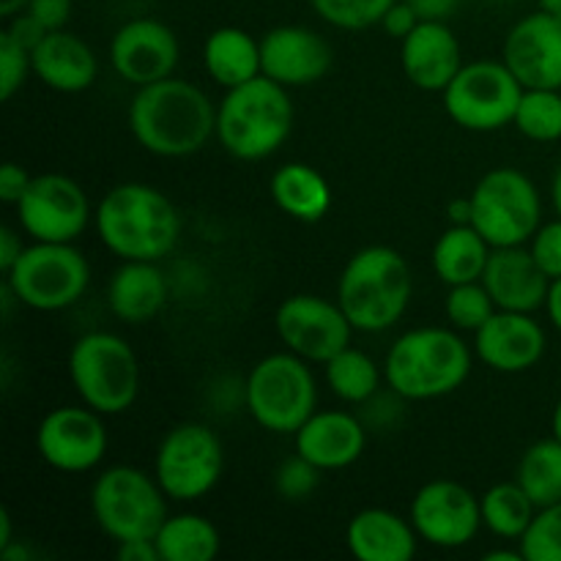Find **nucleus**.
<instances>
[{"instance_id":"f257e3e1","label":"nucleus","mask_w":561,"mask_h":561,"mask_svg":"<svg viewBox=\"0 0 561 561\" xmlns=\"http://www.w3.org/2000/svg\"><path fill=\"white\" fill-rule=\"evenodd\" d=\"M129 129L153 157H192L217 135V104L195 82L168 77L137 88L129 104Z\"/></svg>"},{"instance_id":"f03ea898","label":"nucleus","mask_w":561,"mask_h":561,"mask_svg":"<svg viewBox=\"0 0 561 561\" xmlns=\"http://www.w3.org/2000/svg\"><path fill=\"white\" fill-rule=\"evenodd\" d=\"M99 241L121 261H162L181 239V214L157 186L126 181L104 192L93 211Z\"/></svg>"},{"instance_id":"7ed1b4c3","label":"nucleus","mask_w":561,"mask_h":561,"mask_svg":"<svg viewBox=\"0 0 561 561\" xmlns=\"http://www.w3.org/2000/svg\"><path fill=\"white\" fill-rule=\"evenodd\" d=\"M474 348L453 327H416L400 334L383 359L387 387L403 400H438L458 392L474 367Z\"/></svg>"},{"instance_id":"20e7f679","label":"nucleus","mask_w":561,"mask_h":561,"mask_svg":"<svg viewBox=\"0 0 561 561\" xmlns=\"http://www.w3.org/2000/svg\"><path fill=\"white\" fill-rule=\"evenodd\" d=\"M414 296L411 266L394 247L354 252L337 279V301L356 332L381 334L405 316Z\"/></svg>"},{"instance_id":"39448f33","label":"nucleus","mask_w":561,"mask_h":561,"mask_svg":"<svg viewBox=\"0 0 561 561\" xmlns=\"http://www.w3.org/2000/svg\"><path fill=\"white\" fill-rule=\"evenodd\" d=\"M294 131L288 88L266 75L225 91L217 104V140L241 162H261L277 153Z\"/></svg>"},{"instance_id":"423d86ee","label":"nucleus","mask_w":561,"mask_h":561,"mask_svg":"<svg viewBox=\"0 0 561 561\" xmlns=\"http://www.w3.org/2000/svg\"><path fill=\"white\" fill-rule=\"evenodd\" d=\"M69 378L77 398L102 416H118L137 403L140 362L113 332H88L71 345Z\"/></svg>"},{"instance_id":"0eeeda50","label":"nucleus","mask_w":561,"mask_h":561,"mask_svg":"<svg viewBox=\"0 0 561 561\" xmlns=\"http://www.w3.org/2000/svg\"><path fill=\"white\" fill-rule=\"evenodd\" d=\"M244 405L263 431L294 436L318 411V383L310 362L288 348L263 356L244 381Z\"/></svg>"},{"instance_id":"6e6552de","label":"nucleus","mask_w":561,"mask_h":561,"mask_svg":"<svg viewBox=\"0 0 561 561\" xmlns=\"http://www.w3.org/2000/svg\"><path fill=\"white\" fill-rule=\"evenodd\" d=\"M168 502L157 477L126 463L104 469L91 488L93 520L113 542L153 540Z\"/></svg>"},{"instance_id":"1a4fd4ad","label":"nucleus","mask_w":561,"mask_h":561,"mask_svg":"<svg viewBox=\"0 0 561 561\" xmlns=\"http://www.w3.org/2000/svg\"><path fill=\"white\" fill-rule=\"evenodd\" d=\"M5 285L22 307L60 312L85 296L91 285V263L75 244L33 241L5 272Z\"/></svg>"},{"instance_id":"9d476101","label":"nucleus","mask_w":561,"mask_h":561,"mask_svg":"<svg viewBox=\"0 0 561 561\" xmlns=\"http://www.w3.org/2000/svg\"><path fill=\"white\" fill-rule=\"evenodd\" d=\"M471 225L496 247L529 244L542 225V197L535 181L518 168H493L469 195Z\"/></svg>"},{"instance_id":"9b49d317","label":"nucleus","mask_w":561,"mask_h":561,"mask_svg":"<svg viewBox=\"0 0 561 561\" xmlns=\"http://www.w3.org/2000/svg\"><path fill=\"white\" fill-rule=\"evenodd\" d=\"M225 471V449L217 433L201 422H181L159 442L153 477L170 502L190 504L208 496Z\"/></svg>"},{"instance_id":"f8f14e48","label":"nucleus","mask_w":561,"mask_h":561,"mask_svg":"<svg viewBox=\"0 0 561 561\" xmlns=\"http://www.w3.org/2000/svg\"><path fill=\"white\" fill-rule=\"evenodd\" d=\"M526 88L504 60H471L442 91L444 110L469 131H499L515 121Z\"/></svg>"},{"instance_id":"ddd939ff","label":"nucleus","mask_w":561,"mask_h":561,"mask_svg":"<svg viewBox=\"0 0 561 561\" xmlns=\"http://www.w3.org/2000/svg\"><path fill=\"white\" fill-rule=\"evenodd\" d=\"M14 211L20 230L33 241L75 244L93 222L96 208L75 179L64 173H42L33 175Z\"/></svg>"},{"instance_id":"4468645a","label":"nucleus","mask_w":561,"mask_h":561,"mask_svg":"<svg viewBox=\"0 0 561 561\" xmlns=\"http://www.w3.org/2000/svg\"><path fill=\"white\" fill-rule=\"evenodd\" d=\"M274 329L285 348L310 365H327L334 354L348 348L356 332L340 301L318 294L288 296L274 312Z\"/></svg>"},{"instance_id":"2eb2a0df","label":"nucleus","mask_w":561,"mask_h":561,"mask_svg":"<svg viewBox=\"0 0 561 561\" xmlns=\"http://www.w3.org/2000/svg\"><path fill=\"white\" fill-rule=\"evenodd\" d=\"M110 447L104 416L82 405H58L36 427V453L49 469L85 474L104 460Z\"/></svg>"},{"instance_id":"dca6fc26","label":"nucleus","mask_w":561,"mask_h":561,"mask_svg":"<svg viewBox=\"0 0 561 561\" xmlns=\"http://www.w3.org/2000/svg\"><path fill=\"white\" fill-rule=\"evenodd\" d=\"M409 518L420 540L444 551L474 542L485 526L480 496L455 480H433L422 485L411 502Z\"/></svg>"},{"instance_id":"f3484780","label":"nucleus","mask_w":561,"mask_h":561,"mask_svg":"<svg viewBox=\"0 0 561 561\" xmlns=\"http://www.w3.org/2000/svg\"><path fill=\"white\" fill-rule=\"evenodd\" d=\"M181 58L179 36L153 16L124 22L110 38V64L126 85H151L175 75Z\"/></svg>"},{"instance_id":"a211bd4d","label":"nucleus","mask_w":561,"mask_h":561,"mask_svg":"<svg viewBox=\"0 0 561 561\" xmlns=\"http://www.w3.org/2000/svg\"><path fill=\"white\" fill-rule=\"evenodd\" d=\"M502 60L524 88L561 91V20L537 9L515 22L504 36Z\"/></svg>"},{"instance_id":"6ab92c4d","label":"nucleus","mask_w":561,"mask_h":561,"mask_svg":"<svg viewBox=\"0 0 561 561\" xmlns=\"http://www.w3.org/2000/svg\"><path fill=\"white\" fill-rule=\"evenodd\" d=\"M261 69L285 88L316 85L332 69V47L305 25H277L261 38Z\"/></svg>"},{"instance_id":"aec40b11","label":"nucleus","mask_w":561,"mask_h":561,"mask_svg":"<svg viewBox=\"0 0 561 561\" xmlns=\"http://www.w3.org/2000/svg\"><path fill=\"white\" fill-rule=\"evenodd\" d=\"M546 348V329L540 327L535 312L496 310L491 321L474 334L477 359L504 376H518L540 365Z\"/></svg>"},{"instance_id":"412c9836","label":"nucleus","mask_w":561,"mask_h":561,"mask_svg":"<svg viewBox=\"0 0 561 561\" xmlns=\"http://www.w3.org/2000/svg\"><path fill=\"white\" fill-rule=\"evenodd\" d=\"M400 66L414 88L442 93L463 66V49L447 22L422 20L400 42Z\"/></svg>"},{"instance_id":"4be33fe9","label":"nucleus","mask_w":561,"mask_h":561,"mask_svg":"<svg viewBox=\"0 0 561 561\" xmlns=\"http://www.w3.org/2000/svg\"><path fill=\"white\" fill-rule=\"evenodd\" d=\"M367 425L351 411H316L294 433V449L321 471H343L365 455Z\"/></svg>"},{"instance_id":"5701e85b","label":"nucleus","mask_w":561,"mask_h":561,"mask_svg":"<svg viewBox=\"0 0 561 561\" xmlns=\"http://www.w3.org/2000/svg\"><path fill=\"white\" fill-rule=\"evenodd\" d=\"M482 285L499 310L537 312L546 307L551 277L542 272L526 244L496 247L482 274Z\"/></svg>"},{"instance_id":"b1692460","label":"nucleus","mask_w":561,"mask_h":561,"mask_svg":"<svg viewBox=\"0 0 561 561\" xmlns=\"http://www.w3.org/2000/svg\"><path fill=\"white\" fill-rule=\"evenodd\" d=\"M33 77L58 93H82L96 82L99 58L77 33L49 31L31 53Z\"/></svg>"},{"instance_id":"393cba45","label":"nucleus","mask_w":561,"mask_h":561,"mask_svg":"<svg viewBox=\"0 0 561 561\" xmlns=\"http://www.w3.org/2000/svg\"><path fill=\"white\" fill-rule=\"evenodd\" d=\"M416 535L411 518L387 507H365L348 520L345 542L359 561H411L416 553Z\"/></svg>"},{"instance_id":"a878e982","label":"nucleus","mask_w":561,"mask_h":561,"mask_svg":"<svg viewBox=\"0 0 561 561\" xmlns=\"http://www.w3.org/2000/svg\"><path fill=\"white\" fill-rule=\"evenodd\" d=\"M168 277L157 261H124L107 283V307L121 323L153 321L168 305Z\"/></svg>"},{"instance_id":"bb28decb","label":"nucleus","mask_w":561,"mask_h":561,"mask_svg":"<svg viewBox=\"0 0 561 561\" xmlns=\"http://www.w3.org/2000/svg\"><path fill=\"white\" fill-rule=\"evenodd\" d=\"M203 66H206V75L225 91L244 85L263 75L261 38L247 33L244 27H217L208 33L203 44Z\"/></svg>"},{"instance_id":"cd10ccee","label":"nucleus","mask_w":561,"mask_h":561,"mask_svg":"<svg viewBox=\"0 0 561 561\" xmlns=\"http://www.w3.org/2000/svg\"><path fill=\"white\" fill-rule=\"evenodd\" d=\"M272 201L279 211L299 222H321L332 208V186L321 170L305 162H288L272 175Z\"/></svg>"},{"instance_id":"c85d7f7f","label":"nucleus","mask_w":561,"mask_h":561,"mask_svg":"<svg viewBox=\"0 0 561 561\" xmlns=\"http://www.w3.org/2000/svg\"><path fill=\"white\" fill-rule=\"evenodd\" d=\"M493 247L482 239L474 225H449L436 239L431 252V263L436 277L444 285H463L477 283L485 274L488 261H491Z\"/></svg>"},{"instance_id":"c756f323","label":"nucleus","mask_w":561,"mask_h":561,"mask_svg":"<svg viewBox=\"0 0 561 561\" xmlns=\"http://www.w3.org/2000/svg\"><path fill=\"white\" fill-rule=\"evenodd\" d=\"M153 542L162 561H211L222 548V535L206 515L179 513L164 518Z\"/></svg>"},{"instance_id":"7c9ffc66","label":"nucleus","mask_w":561,"mask_h":561,"mask_svg":"<svg viewBox=\"0 0 561 561\" xmlns=\"http://www.w3.org/2000/svg\"><path fill=\"white\" fill-rule=\"evenodd\" d=\"M323 367H327V383L332 394L348 405H365L381 392V381H387L383 367L367 351L354 348V345L334 354Z\"/></svg>"},{"instance_id":"2f4dec72","label":"nucleus","mask_w":561,"mask_h":561,"mask_svg":"<svg viewBox=\"0 0 561 561\" xmlns=\"http://www.w3.org/2000/svg\"><path fill=\"white\" fill-rule=\"evenodd\" d=\"M480 504L485 529L496 535L499 540L510 542H518L537 515V504L531 502V496L520 488L518 480L491 485L480 496Z\"/></svg>"},{"instance_id":"473e14b6","label":"nucleus","mask_w":561,"mask_h":561,"mask_svg":"<svg viewBox=\"0 0 561 561\" xmlns=\"http://www.w3.org/2000/svg\"><path fill=\"white\" fill-rule=\"evenodd\" d=\"M515 480L537 507L561 502V442L557 436L531 444L518 460Z\"/></svg>"},{"instance_id":"72a5a7b5","label":"nucleus","mask_w":561,"mask_h":561,"mask_svg":"<svg viewBox=\"0 0 561 561\" xmlns=\"http://www.w3.org/2000/svg\"><path fill=\"white\" fill-rule=\"evenodd\" d=\"M515 129L535 142L561 140V91L559 88H526L515 110Z\"/></svg>"},{"instance_id":"f704fd0d","label":"nucleus","mask_w":561,"mask_h":561,"mask_svg":"<svg viewBox=\"0 0 561 561\" xmlns=\"http://www.w3.org/2000/svg\"><path fill=\"white\" fill-rule=\"evenodd\" d=\"M496 301L491 299L488 288L482 285V279L477 283H463L453 285L444 301V312H447L449 327L458 329V332H471L477 334L496 312Z\"/></svg>"},{"instance_id":"c9c22d12","label":"nucleus","mask_w":561,"mask_h":561,"mask_svg":"<svg viewBox=\"0 0 561 561\" xmlns=\"http://www.w3.org/2000/svg\"><path fill=\"white\" fill-rule=\"evenodd\" d=\"M392 3L398 0H310L312 11L337 31H367L381 25Z\"/></svg>"},{"instance_id":"e433bc0d","label":"nucleus","mask_w":561,"mask_h":561,"mask_svg":"<svg viewBox=\"0 0 561 561\" xmlns=\"http://www.w3.org/2000/svg\"><path fill=\"white\" fill-rule=\"evenodd\" d=\"M518 548L526 561H561V502L537 507Z\"/></svg>"},{"instance_id":"4c0bfd02","label":"nucleus","mask_w":561,"mask_h":561,"mask_svg":"<svg viewBox=\"0 0 561 561\" xmlns=\"http://www.w3.org/2000/svg\"><path fill=\"white\" fill-rule=\"evenodd\" d=\"M323 471L318 466H312L310 460L301 458L299 453L290 455L288 460L277 466L274 471V491L277 496H283L285 502H305L316 493L318 480H321Z\"/></svg>"},{"instance_id":"58836bf2","label":"nucleus","mask_w":561,"mask_h":561,"mask_svg":"<svg viewBox=\"0 0 561 561\" xmlns=\"http://www.w3.org/2000/svg\"><path fill=\"white\" fill-rule=\"evenodd\" d=\"M27 75H33L31 49L3 31L0 33V99L11 102L14 93L25 85Z\"/></svg>"},{"instance_id":"ea45409f","label":"nucleus","mask_w":561,"mask_h":561,"mask_svg":"<svg viewBox=\"0 0 561 561\" xmlns=\"http://www.w3.org/2000/svg\"><path fill=\"white\" fill-rule=\"evenodd\" d=\"M526 247H529L535 261L540 263L548 277H561V217L553 219V222H542Z\"/></svg>"},{"instance_id":"a19ab883","label":"nucleus","mask_w":561,"mask_h":561,"mask_svg":"<svg viewBox=\"0 0 561 561\" xmlns=\"http://www.w3.org/2000/svg\"><path fill=\"white\" fill-rule=\"evenodd\" d=\"M27 14L44 27V31H64L71 16V0H27Z\"/></svg>"},{"instance_id":"79ce46f5","label":"nucleus","mask_w":561,"mask_h":561,"mask_svg":"<svg viewBox=\"0 0 561 561\" xmlns=\"http://www.w3.org/2000/svg\"><path fill=\"white\" fill-rule=\"evenodd\" d=\"M31 181L33 175L27 173L22 164L5 162L3 168H0V201H3L5 206H16L20 197L27 192V186H31Z\"/></svg>"},{"instance_id":"37998d69","label":"nucleus","mask_w":561,"mask_h":561,"mask_svg":"<svg viewBox=\"0 0 561 561\" xmlns=\"http://www.w3.org/2000/svg\"><path fill=\"white\" fill-rule=\"evenodd\" d=\"M420 22L422 20H420V14L414 11V5H411L409 0H398V3H392V9L383 14L381 27L387 31V36L400 38V42H403V38L409 36V33L414 31Z\"/></svg>"},{"instance_id":"c03bdc74","label":"nucleus","mask_w":561,"mask_h":561,"mask_svg":"<svg viewBox=\"0 0 561 561\" xmlns=\"http://www.w3.org/2000/svg\"><path fill=\"white\" fill-rule=\"evenodd\" d=\"M115 557L121 561H162L153 540H126L115 542Z\"/></svg>"},{"instance_id":"a18cd8bd","label":"nucleus","mask_w":561,"mask_h":561,"mask_svg":"<svg viewBox=\"0 0 561 561\" xmlns=\"http://www.w3.org/2000/svg\"><path fill=\"white\" fill-rule=\"evenodd\" d=\"M420 20H442L447 22L455 11L460 9L463 0H409Z\"/></svg>"},{"instance_id":"49530a36","label":"nucleus","mask_w":561,"mask_h":561,"mask_svg":"<svg viewBox=\"0 0 561 561\" xmlns=\"http://www.w3.org/2000/svg\"><path fill=\"white\" fill-rule=\"evenodd\" d=\"M22 250H25V244H22L20 233H16L14 228L0 230V268H3V274L14 266L16 257L22 255Z\"/></svg>"},{"instance_id":"de8ad7c7","label":"nucleus","mask_w":561,"mask_h":561,"mask_svg":"<svg viewBox=\"0 0 561 561\" xmlns=\"http://www.w3.org/2000/svg\"><path fill=\"white\" fill-rule=\"evenodd\" d=\"M546 312H548V321H551L553 329L561 334V277L551 279V290H548V299H546Z\"/></svg>"},{"instance_id":"09e8293b","label":"nucleus","mask_w":561,"mask_h":561,"mask_svg":"<svg viewBox=\"0 0 561 561\" xmlns=\"http://www.w3.org/2000/svg\"><path fill=\"white\" fill-rule=\"evenodd\" d=\"M449 222H453V225H471V201H469V197L449 203Z\"/></svg>"},{"instance_id":"8fccbe9b","label":"nucleus","mask_w":561,"mask_h":561,"mask_svg":"<svg viewBox=\"0 0 561 561\" xmlns=\"http://www.w3.org/2000/svg\"><path fill=\"white\" fill-rule=\"evenodd\" d=\"M0 557L5 561H31L33 559V551L27 546H22V542H11V546H5L3 551H0Z\"/></svg>"},{"instance_id":"3c124183","label":"nucleus","mask_w":561,"mask_h":561,"mask_svg":"<svg viewBox=\"0 0 561 561\" xmlns=\"http://www.w3.org/2000/svg\"><path fill=\"white\" fill-rule=\"evenodd\" d=\"M11 542H14V526H11V513L3 507L0 510V551Z\"/></svg>"},{"instance_id":"603ef678","label":"nucleus","mask_w":561,"mask_h":561,"mask_svg":"<svg viewBox=\"0 0 561 561\" xmlns=\"http://www.w3.org/2000/svg\"><path fill=\"white\" fill-rule=\"evenodd\" d=\"M27 0H0V16L3 20H11L14 14H20V11H25Z\"/></svg>"},{"instance_id":"864d4df0","label":"nucleus","mask_w":561,"mask_h":561,"mask_svg":"<svg viewBox=\"0 0 561 561\" xmlns=\"http://www.w3.org/2000/svg\"><path fill=\"white\" fill-rule=\"evenodd\" d=\"M485 559L488 561H526L524 553H520V548H515V551H504V548H499V551H488Z\"/></svg>"},{"instance_id":"5fc2aeb1","label":"nucleus","mask_w":561,"mask_h":561,"mask_svg":"<svg viewBox=\"0 0 561 561\" xmlns=\"http://www.w3.org/2000/svg\"><path fill=\"white\" fill-rule=\"evenodd\" d=\"M551 203L557 217H561V164L557 168V173H553V181H551Z\"/></svg>"},{"instance_id":"6e6d98bb","label":"nucleus","mask_w":561,"mask_h":561,"mask_svg":"<svg viewBox=\"0 0 561 561\" xmlns=\"http://www.w3.org/2000/svg\"><path fill=\"white\" fill-rule=\"evenodd\" d=\"M551 431L553 436L561 442V398L557 400V405H553V414H551Z\"/></svg>"},{"instance_id":"4d7b16f0","label":"nucleus","mask_w":561,"mask_h":561,"mask_svg":"<svg viewBox=\"0 0 561 561\" xmlns=\"http://www.w3.org/2000/svg\"><path fill=\"white\" fill-rule=\"evenodd\" d=\"M537 5H540L542 11H548V14L559 16L561 20V0H537Z\"/></svg>"},{"instance_id":"13d9d810","label":"nucleus","mask_w":561,"mask_h":561,"mask_svg":"<svg viewBox=\"0 0 561 561\" xmlns=\"http://www.w3.org/2000/svg\"><path fill=\"white\" fill-rule=\"evenodd\" d=\"M496 3H507V0H496Z\"/></svg>"}]
</instances>
